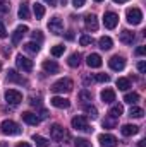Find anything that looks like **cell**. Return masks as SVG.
Listing matches in <instances>:
<instances>
[{"label": "cell", "mask_w": 146, "mask_h": 147, "mask_svg": "<svg viewBox=\"0 0 146 147\" xmlns=\"http://www.w3.org/2000/svg\"><path fill=\"white\" fill-rule=\"evenodd\" d=\"M93 43V38L89 36V34H83V36L79 38V45L81 46H88V45H91Z\"/></svg>", "instance_id": "obj_35"}, {"label": "cell", "mask_w": 146, "mask_h": 147, "mask_svg": "<svg viewBox=\"0 0 146 147\" xmlns=\"http://www.w3.org/2000/svg\"><path fill=\"white\" fill-rule=\"evenodd\" d=\"M98 45H100V48L102 50H110L112 48V45H113V41H112V38H108V36H102L100 39H98Z\"/></svg>", "instance_id": "obj_23"}, {"label": "cell", "mask_w": 146, "mask_h": 147, "mask_svg": "<svg viewBox=\"0 0 146 147\" xmlns=\"http://www.w3.org/2000/svg\"><path fill=\"white\" fill-rule=\"evenodd\" d=\"M74 146L76 147H91V144H89L86 139H76V140H74Z\"/></svg>", "instance_id": "obj_38"}, {"label": "cell", "mask_w": 146, "mask_h": 147, "mask_svg": "<svg viewBox=\"0 0 146 147\" xmlns=\"http://www.w3.org/2000/svg\"><path fill=\"white\" fill-rule=\"evenodd\" d=\"M84 24H86V29L88 31H96L98 29V17L95 14H88L84 17Z\"/></svg>", "instance_id": "obj_13"}, {"label": "cell", "mask_w": 146, "mask_h": 147, "mask_svg": "<svg viewBox=\"0 0 146 147\" xmlns=\"http://www.w3.org/2000/svg\"><path fill=\"white\" fill-rule=\"evenodd\" d=\"M139 147H146V140H139Z\"/></svg>", "instance_id": "obj_51"}, {"label": "cell", "mask_w": 146, "mask_h": 147, "mask_svg": "<svg viewBox=\"0 0 146 147\" xmlns=\"http://www.w3.org/2000/svg\"><path fill=\"white\" fill-rule=\"evenodd\" d=\"M28 31H29V29H28V26H24V24H23V26H17V28H16V31H14V34H12V45H17Z\"/></svg>", "instance_id": "obj_15"}, {"label": "cell", "mask_w": 146, "mask_h": 147, "mask_svg": "<svg viewBox=\"0 0 146 147\" xmlns=\"http://www.w3.org/2000/svg\"><path fill=\"white\" fill-rule=\"evenodd\" d=\"M31 106H40V98H35V96H31Z\"/></svg>", "instance_id": "obj_46"}, {"label": "cell", "mask_w": 146, "mask_h": 147, "mask_svg": "<svg viewBox=\"0 0 146 147\" xmlns=\"http://www.w3.org/2000/svg\"><path fill=\"white\" fill-rule=\"evenodd\" d=\"M120 132H122V135L124 137H131V135H136L138 132H139V127H136V125H122V128H120Z\"/></svg>", "instance_id": "obj_17"}, {"label": "cell", "mask_w": 146, "mask_h": 147, "mask_svg": "<svg viewBox=\"0 0 146 147\" xmlns=\"http://www.w3.org/2000/svg\"><path fill=\"white\" fill-rule=\"evenodd\" d=\"M40 120H45V118H48V111L46 110H40V116H38Z\"/></svg>", "instance_id": "obj_45"}, {"label": "cell", "mask_w": 146, "mask_h": 147, "mask_svg": "<svg viewBox=\"0 0 146 147\" xmlns=\"http://www.w3.org/2000/svg\"><path fill=\"white\" fill-rule=\"evenodd\" d=\"M0 130L5 135H19L21 134V127L16 121H12V120H3L0 123Z\"/></svg>", "instance_id": "obj_1"}, {"label": "cell", "mask_w": 146, "mask_h": 147, "mask_svg": "<svg viewBox=\"0 0 146 147\" xmlns=\"http://www.w3.org/2000/svg\"><path fill=\"white\" fill-rule=\"evenodd\" d=\"M95 2H103V0H95Z\"/></svg>", "instance_id": "obj_53"}, {"label": "cell", "mask_w": 146, "mask_h": 147, "mask_svg": "<svg viewBox=\"0 0 146 147\" xmlns=\"http://www.w3.org/2000/svg\"><path fill=\"white\" fill-rule=\"evenodd\" d=\"M86 63H88V67H91V69H98V67H102V57L98 55V53H91V55H88V58H86Z\"/></svg>", "instance_id": "obj_14"}, {"label": "cell", "mask_w": 146, "mask_h": 147, "mask_svg": "<svg viewBox=\"0 0 146 147\" xmlns=\"http://www.w3.org/2000/svg\"><path fill=\"white\" fill-rule=\"evenodd\" d=\"M5 101L9 103V105H19L21 101H23V94L19 92V91H16V89H7L5 91Z\"/></svg>", "instance_id": "obj_6"}, {"label": "cell", "mask_w": 146, "mask_h": 147, "mask_svg": "<svg viewBox=\"0 0 146 147\" xmlns=\"http://www.w3.org/2000/svg\"><path fill=\"white\" fill-rule=\"evenodd\" d=\"M9 10H10V3L7 0H0V12L2 14H7Z\"/></svg>", "instance_id": "obj_36"}, {"label": "cell", "mask_w": 146, "mask_h": 147, "mask_svg": "<svg viewBox=\"0 0 146 147\" xmlns=\"http://www.w3.org/2000/svg\"><path fill=\"white\" fill-rule=\"evenodd\" d=\"M43 70L48 74H57L59 72V63L53 60H45L43 62Z\"/></svg>", "instance_id": "obj_18"}, {"label": "cell", "mask_w": 146, "mask_h": 147, "mask_svg": "<svg viewBox=\"0 0 146 147\" xmlns=\"http://www.w3.org/2000/svg\"><path fill=\"white\" fill-rule=\"evenodd\" d=\"M17 147H31V146H29L28 142H19V144H17Z\"/></svg>", "instance_id": "obj_48"}, {"label": "cell", "mask_w": 146, "mask_h": 147, "mask_svg": "<svg viewBox=\"0 0 146 147\" xmlns=\"http://www.w3.org/2000/svg\"><path fill=\"white\" fill-rule=\"evenodd\" d=\"M67 39H74V34H72V31H69V33H67Z\"/></svg>", "instance_id": "obj_49"}, {"label": "cell", "mask_w": 146, "mask_h": 147, "mask_svg": "<svg viewBox=\"0 0 146 147\" xmlns=\"http://www.w3.org/2000/svg\"><path fill=\"white\" fill-rule=\"evenodd\" d=\"M71 123H72V128H76V130H83V132H91L93 130V128H89L86 116H74Z\"/></svg>", "instance_id": "obj_7"}, {"label": "cell", "mask_w": 146, "mask_h": 147, "mask_svg": "<svg viewBox=\"0 0 146 147\" xmlns=\"http://www.w3.org/2000/svg\"><path fill=\"white\" fill-rule=\"evenodd\" d=\"M126 17H127V22H129V24L138 26V24H141V21H143V12H141L139 9H136V7H132V9H127Z\"/></svg>", "instance_id": "obj_3"}, {"label": "cell", "mask_w": 146, "mask_h": 147, "mask_svg": "<svg viewBox=\"0 0 146 147\" xmlns=\"http://www.w3.org/2000/svg\"><path fill=\"white\" fill-rule=\"evenodd\" d=\"M33 12H35V17H36V19H41V17L45 16V7L36 2V3L33 5Z\"/></svg>", "instance_id": "obj_30"}, {"label": "cell", "mask_w": 146, "mask_h": 147, "mask_svg": "<svg viewBox=\"0 0 146 147\" xmlns=\"http://www.w3.org/2000/svg\"><path fill=\"white\" fill-rule=\"evenodd\" d=\"M45 2H46L50 7H55V5H57V0H45Z\"/></svg>", "instance_id": "obj_47"}, {"label": "cell", "mask_w": 146, "mask_h": 147, "mask_svg": "<svg viewBox=\"0 0 146 147\" xmlns=\"http://www.w3.org/2000/svg\"><path fill=\"white\" fill-rule=\"evenodd\" d=\"M7 80H9V82H17V84H28V80L23 79L16 70H9V72H7Z\"/></svg>", "instance_id": "obj_19"}, {"label": "cell", "mask_w": 146, "mask_h": 147, "mask_svg": "<svg viewBox=\"0 0 146 147\" xmlns=\"http://www.w3.org/2000/svg\"><path fill=\"white\" fill-rule=\"evenodd\" d=\"M129 115H131L132 118H143L145 111H143V108H139V106H132L131 111H129Z\"/></svg>", "instance_id": "obj_32"}, {"label": "cell", "mask_w": 146, "mask_h": 147, "mask_svg": "<svg viewBox=\"0 0 146 147\" xmlns=\"http://www.w3.org/2000/svg\"><path fill=\"white\" fill-rule=\"evenodd\" d=\"M100 98H102V101H103V103H107V105H112V103L115 101V92H113L112 89H105V91H102Z\"/></svg>", "instance_id": "obj_20"}, {"label": "cell", "mask_w": 146, "mask_h": 147, "mask_svg": "<svg viewBox=\"0 0 146 147\" xmlns=\"http://www.w3.org/2000/svg\"><path fill=\"white\" fill-rule=\"evenodd\" d=\"M16 65L21 70H24V72H31L33 70V62L28 57H24V55H17L16 57Z\"/></svg>", "instance_id": "obj_8"}, {"label": "cell", "mask_w": 146, "mask_h": 147, "mask_svg": "<svg viewBox=\"0 0 146 147\" xmlns=\"http://www.w3.org/2000/svg\"><path fill=\"white\" fill-rule=\"evenodd\" d=\"M145 53H146L145 46H138V48H136V55H139V57H141V55H145Z\"/></svg>", "instance_id": "obj_44"}, {"label": "cell", "mask_w": 146, "mask_h": 147, "mask_svg": "<svg viewBox=\"0 0 146 147\" xmlns=\"http://www.w3.org/2000/svg\"><path fill=\"white\" fill-rule=\"evenodd\" d=\"M103 24H105L107 29L117 28V24H119V16H117L115 12H105V16H103Z\"/></svg>", "instance_id": "obj_9"}, {"label": "cell", "mask_w": 146, "mask_h": 147, "mask_svg": "<svg viewBox=\"0 0 146 147\" xmlns=\"http://www.w3.org/2000/svg\"><path fill=\"white\" fill-rule=\"evenodd\" d=\"M72 87H74V82L71 80V79H60V80H57L53 86H52V91L53 92H71L72 91Z\"/></svg>", "instance_id": "obj_2"}, {"label": "cell", "mask_w": 146, "mask_h": 147, "mask_svg": "<svg viewBox=\"0 0 146 147\" xmlns=\"http://www.w3.org/2000/svg\"><path fill=\"white\" fill-rule=\"evenodd\" d=\"M93 79H95L96 82H108V80H110V75H107V74H96Z\"/></svg>", "instance_id": "obj_37"}, {"label": "cell", "mask_w": 146, "mask_h": 147, "mask_svg": "<svg viewBox=\"0 0 146 147\" xmlns=\"http://www.w3.org/2000/svg\"><path fill=\"white\" fill-rule=\"evenodd\" d=\"M84 111H86V115H88L91 120H96V118H98V110H96L95 106H91V105H86V106H84Z\"/></svg>", "instance_id": "obj_29"}, {"label": "cell", "mask_w": 146, "mask_h": 147, "mask_svg": "<svg viewBox=\"0 0 146 147\" xmlns=\"http://www.w3.org/2000/svg\"><path fill=\"white\" fill-rule=\"evenodd\" d=\"M50 137L53 139V140H57V142H60V140H69V134L64 130V127H60V125H52V128H50Z\"/></svg>", "instance_id": "obj_4"}, {"label": "cell", "mask_w": 146, "mask_h": 147, "mask_svg": "<svg viewBox=\"0 0 146 147\" xmlns=\"http://www.w3.org/2000/svg\"><path fill=\"white\" fill-rule=\"evenodd\" d=\"M115 3H126V2H129V0H113Z\"/></svg>", "instance_id": "obj_50"}, {"label": "cell", "mask_w": 146, "mask_h": 147, "mask_svg": "<svg viewBox=\"0 0 146 147\" xmlns=\"http://www.w3.org/2000/svg\"><path fill=\"white\" fill-rule=\"evenodd\" d=\"M50 103H52V106H55V108H59V110H67V108L71 106V101L65 99V98H60V96L52 98Z\"/></svg>", "instance_id": "obj_11"}, {"label": "cell", "mask_w": 146, "mask_h": 147, "mask_svg": "<svg viewBox=\"0 0 146 147\" xmlns=\"http://www.w3.org/2000/svg\"><path fill=\"white\" fill-rule=\"evenodd\" d=\"M84 2H86V0H72V5L76 9H81V7L84 5Z\"/></svg>", "instance_id": "obj_42"}, {"label": "cell", "mask_w": 146, "mask_h": 147, "mask_svg": "<svg viewBox=\"0 0 146 147\" xmlns=\"http://www.w3.org/2000/svg\"><path fill=\"white\" fill-rule=\"evenodd\" d=\"M0 147H9V144L7 142H0Z\"/></svg>", "instance_id": "obj_52"}, {"label": "cell", "mask_w": 146, "mask_h": 147, "mask_svg": "<svg viewBox=\"0 0 146 147\" xmlns=\"http://www.w3.org/2000/svg\"><path fill=\"white\" fill-rule=\"evenodd\" d=\"M19 17L21 19H29V3L28 2H23L19 5Z\"/></svg>", "instance_id": "obj_24"}, {"label": "cell", "mask_w": 146, "mask_h": 147, "mask_svg": "<svg viewBox=\"0 0 146 147\" xmlns=\"http://www.w3.org/2000/svg\"><path fill=\"white\" fill-rule=\"evenodd\" d=\"M24 50L29 51V53H38L40 51V46H38V43H35V41H29V43L24 45Z\"/></svg>", "instance_id": "obj_31"}, {"label": "cell", "mask_w": 146, "mask_h": 147, "mask_svg": "<svg viewBox=\"0 0 146 147\" xmlns=\"http://www.w3.org/2000/svg\"><path fill=\"white\" fill-rule=\"evenodd\" d=\"M108 65L112 70H124V67H126V60H124V57H119V55H115V57H112L108 60Z\"/></svg>", "instance_id": "obj_10"}, {"label": "cell", "mask_w": 146, "mask_h": 147, "mask_svg": "<svg viewBox=\"0 0 146 147\" xmlns=\"http://www.w3.org/2000/svg\"><path fill=\"white\" fill-rule=\"evenodd\" d=\"M79 99H81L83 103H91L93 96H91V92H89V91H86V89H84V91H81V92H79Z\"/></svg>", "instance_id": "obj_33"}, {"label": "cell", "mask_w": 146, "mask_h": 147, "mask_svg": "<svg viewBox=\"0 0 146 147\" xmlns=\"http://www.w3.org/2000/svg\"><path fill=\"white\" fill-rule=\"evenodd\" d=\"M64 51H65V46L64 45H55L52 48V55L53 57H60V55H64Z\"/></svg>", "instance_id": "obj_34"}, {"label": "cell", "mask_w": 146, "mask_h": 147, "mask_svg": "<svg viewBox=\"0 0 146 147\" xmlns=\"http://www.w3.org/2000/svg\"><path fill=\"white\" fill-rule=\"evenodd\" d=\"M138 70H139L141 74L146 72V62H139V63H138Z\"/></svg>", "instance_id": "obj_43"}, {"label": "cell", "mask_w": 146, "mask_h": 147, "mask_svg": "<svg viewBox=\"0 0 146 147\" xmlns=\"http://www.w3.org/2000/svg\"><path fill=\"white\" fill-rule=\"evenodd\" d=\"M98 140L103 147H117V139L113 135H110V134H102L98 137Z\"/></svg>", "instance_id": "obj_12"}, {"label": "cell", "mask_w": 146, "mask_h": 147, "mask_svg": "<svg viewBox=\"0 0 146 147\" xmlns=\"http://www.w3.org/2000/svg\"><path fill=\"white\" fill-rule=\"evenodd\" d=\"M0 70H2V63H0Z\"/></svg>", "instance_id": "obj_54"}, {"label": "cell", "mask_w": 146, "mask_h": 147, "mask_svg": "<svg viewBox=\"0 0 146 147\" xmlns=\"http://www.w3.org/2000/svg\"><path fill=\"white\" fill-rule=\"evenodd\" d=\"M33 39H35V41H43V34H41V31H35V33H33Z\"/></svg>", "instance_id": "obj_41"}, {"label": "cell", "mask_w": 146, "mask_h": 147, "mask_svg": "<svg viewBox=\"0 0 146 147\" xmlns=\"http://www.w3.org/2000/svg\"><path fill=\"white\" fill-rule=\"evenodd\" d=\"M67 63H69V67H72V69L79 67V65H81V55H79V53H72V55L69 57Z\"/></svg>", "instance_id": "obj_26"}, {"label": "cell", "mask_w": 146, "mask_h": 147, "mask_svg": "<svg viewBox=\"0 0 146 147\" xmlns=\"http://www.w3.org/2000/svg\"><path fill=\"white\" fill-rule=\"evenodd\" d=\"M124 101H126L127 105H136V103L139 101V94H138V92H127V94L124 96Z\"/></svg>", "instance_id": "obj_27"}, {"label": "cell", "mask_w": 146, "mask_h": 147, "mask_svg": "<svg viewBox=\"0 0 146 147\" xmlns=\"http://www.w3.org/2000/svg\"><path fill=\"white\" fill-rule=\"evenodd\" d=\"M103 127H105V128H113V127H115L113 118H112V120H103Z\"/></svg>", "instance_id": "obj_39"}, {"label": "cell", "mask_w": 146, "mask_h": 147, "mask_svg": "<svg viewBox=\"0 0 146 147\" xmlns=\"http://www.w3.org/2000/svg\"><path fill=\"white\" fill-rule=\"evenodd\" d=\"M0 38H7V29H5L2 21H0Z\"/></svg>", "instance_id": "obj_40"}, {"label": "cell", "mask_w": 146, "mask_h": 147, "mask_svg": "<svg viewBox=\"0 0 146 147\" xmlns=\"http://www.w3.org/2000/svg\"><path fill=\"white\" fill-rule=\"evenodd\" d=\"M48 29H50V33H53V34H62L64 33V22H62V19L60 17H52L50 19V22H48Z\"/></svg>", "instance_id": "obj_5"}, {"label": "cell", "mask_w": 146, "mask_h": 147, "mask_svg": "<svg viewBox=\"0 0 146 147\" xmlns=\"http://www.w3.org/2000/svg\"><path fill=\"white\" fill-rule=\"evenodd\" d=\"M117 87H119L120 91H127V89L131 87V82H129V79H126V77H120V79H117Z\"/></svg>", "instance_id": "obj_28"}, {"label": "cell", "mask_w": 146, "mask_h": 147, "mask_svg": "<svg viewBox=\"0 0 146 147\" xmlns=\"http://www.w3.org/2000/svg\"><path fill=\"white\" fill-rule=\"evenodd\" d=\"M120 41H122V43H124V45H132V41H134V33H132V31H127V29H124V31H122V33H120Z\"/></svg>", "instance_id": "obj_21"}, {"label": "cell", "mask_w": 146, "mask_h": 147, "mask_svg": "<svg viewBox=\"0 0 146 147\" xmlns=\"http://www.w3.org/2000/svg\"><path fill=\"white\" fill-rule=\"evenodd\" d=\"M21 118H23V121H26L28 125H33V127H36L38 123L41 121V120L38 118V115H35V113H29V111H24V113L21 115Z\"/></svg>", "instance_id": "obj_16"}, {"label": "cell", "mask_w": 146, "mask_h": 147, "mask_svg": "<svg viewBox=\"0 0 146 147\" xmlns=\"http://www.w3.org/2000/svg\"><path fill=\"white\" fill-rule=\"evenodd\" d=\"M33 142L36 144V147H50V140L41 135H33Z\"/></svg>", "instance_id": "obj_25"}, {"label": "cell", "mask_w": 146, "mask_h": 147, "mask_svg": "<svg viewBox=\"0 0 146 147\" xmlns=\"http://www.w3.org/2000/svg\"><path fill=\"white\" fill-rule=\"evenodd\" d=\"M122 113H124V108H122V105H112V108H110L108 115L110 118H119V116H122Z\"/></svg>", "instance_id": "obj_22"}]
</instances>
